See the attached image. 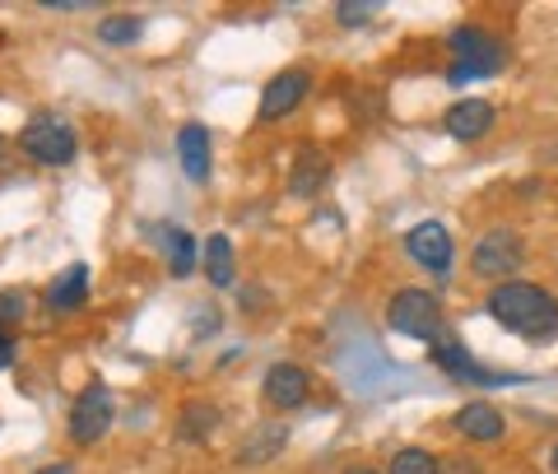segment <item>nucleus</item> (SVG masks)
Returning a JSON list of instances; mask_svg holds the SVG:
<instances>
[{
  "label": "nucleus",
  "mask_w": 558,
  "mask_h": 474,
  "mask_svg": "<svg viewBox=\"0 0 558 474\" xmlns=\"http://www.w3.org/2000/svg\"><path fill=\"white\" fill-rule=\"evenodd\" d=\"M488 316L531 344L558 340V297L539 284H526V279H508L488 293Z\"/></svg>",
  "instance_id": "nucleus-1"
},
{
  "label": "nucleus",
  "mask_w": 558,
  "mask_h": 474,
  "mask_svg": "<svg viewBox=\"0 0 558 474\" xmlns=\"http://www.w3.org/2000/svg\"><path fill=\"white\" fill-rule=\"evenodd\" d=\"M451 51H457V61H451L447 70V84H470V80H494L502 70V42L488 38V33L480 24H461L451 28Z\"/></svg>",
  "instance_id": "nucleus-2"
},
{
  "label": "nucleus",
  "mask_w": 558,
  "mask_h": 474,
  "mask_svg": "<svg viewBox=\"0 0 558 474\" xmlns=\"http://www.w3.org/2000/svg\"><path fill=\"white\" fill-rule=\"evenodd\" d=\"M387 321L405 340H424V344L442 340V303L428 289H400L387 307Z\"/></svg>",
  "instance_id": "nucleus-3"
},
{
  "label": "nucleus",
  "mask_w": 558,
  "mask_h": 474,
  "mask_svg": "<svg viewBox=\"0 0 558 474\" xmlns=\"http://www.w3.org/2000/svg\"><path fill=\"white\" fill-rule=\"evenodd\" d=\"M20 149L33 158V163H47V168H61L75 158L80 139H75V126L61 117H33L28 126L20 131Z\"/></svg>",
  "instance_id": "nucleus-4"
},
{
  "label": "nucleus",
  "mask_w": 558,
  "mask_h": 474,
  "mask_svg": "<svg viewBox=\"0 0 558 474\" xmlns=\"http://www.w3.org/2000/svg\"><path fill=\"white\" fill-rule=\"evenodd\" d=\"M521 260H526V242H521L512 228H488V233L475 242V252H470V270L508 284V275L521 270Z\"/></svg>",
  "instance_id": "nucleus-5"
},
{
  "label": "nucleus",
  "mask_w": 558,
  "mask_h": 474,
  "mask_svg": "<svg viewBox=\"0 0 558 474\" xmlns=\"http://www.w3.org/2000/svg\"><path fill=\"white\" fill-rule=\"evenodd\" d=\"M112 414H117L112 391L102 381H89L84 396L75 400V410H70V442H80V447L98 442V437L112 428Z\"/></svg>",
  "instance_id": "nucleus-6"
},
{
  "label": "nucleus",
  "mask_w": 558,
  "mask_h": 474,
  "mask_svg": "<svg viewBox=\"0 0 558 474\" xmlns=\"http://www.w3.org/2000/svg\"><path fill=\"white\" fill-rule=\"evenodd\" d=\"M405 252H410L414 266H424L428 275H447L451 260H457V247H451L447 223H438V219L414 223L410 233H405Z\"/></svg>",
  "instance_id": "nucleus-7"
},
{
  "label": "nucleus",
  "mask_w": 558,
  "mask_h": 474,
  "mask_svg": "<svg viewBox=\"0 0 558 474\" xmlns=\"http://www.w3.org/2000/svg\"><path fill=\"white\" fill-rule=\"evenodd\" d=\"M307 89H312V75H307V70H279V75L266 84V94H260V121L289 117V112L307 98Z\"/></svg>",
  "instance_id": "nucleus-8"
},
{
  "label": "nucleus",
  "mask_w": 558,
  "mask_h": 474,
  "mask_svg": "<svg viewBox=\"0 0 558 474\" xmlns=\"http://www.w3.org/2000/svg\"><path fill=\"white\" fill-rule=\"evenodd\" d=\"M442 126H447L451 139L470 145V139L488 135V126H494V102H488V98H461V102H451L447 117H442Z\"/></svg>",
  "instance_id": "nucleus-9"
},
{
  "label": "nucleus",
  "mask_w": 558,
  "mask_h": 474,
  "mask_svg": "<svg viewBox=\"0 0 558 474\" xmlns=\"http://www.w3.org/2000/svg\"><path fill=\"white\" fill-rule=\"evenodd\" d=\"M457 433L461 437H470V442H480V447H488V442H502V433H508V424H502V414L488 405V400H470V405H461L457 410Z\"/></svg>",
  "instance_id": "nucleus-10"
},
{
  "label": "nucleus",
  "mask_w": 558,
  "mask_h": 474,
  "mask_svg": "<svg viewBox=\"0 0 558 474\" xmlns=\"http://www.w3.org/2000/svg\"><path fill=\"white\" fill-rule=\"evenodd\" d=\"M307 373L303 367H293V363H275L270 373H266V386H260V391H266V400L275 410H299L303 400H307Z\"/></svg>",
  "instance_id": "nucleus-11"
},
{
  "label": "nucleus",
  "mask_w": 558,
  "mask_h": 474,
  "mask_svg": "<svg viewBox=\"0 0 558 474\" xmlns=\"http://www.w3.org/2000/svg\"><path fill=\"white\" fill-rule=\"evenodd\" d=\"M178 158H182V172L196 186L209 182V126L205 121H186L178 131Z\"/></svg>",
  "instance_id": "nucleus-12"
},
{
  "label": "nucleus",
  "mask_w": 558,
  "mask_h": 474,
  "mask_svg": "<svg viewBox=\"0 0 558 474\" xmlns=\"http://www.w3.org/2000/svg\"><path fill=\"white\" fill-rule=\"evenodd\" d=\"M284 447H289V428L284 424H256L247 442L238 447V465H266Z\"/></svg>",
  "instance_id": "nucleus-13"
},
{
  "label": "nucleus",
  "mask_w": 558,
  "mask_h": 474,
  "mask_svg": "<svg viewBox=\"0 0 558 474\" xmlns=\"http://www.w3.org/2000/svg\"><path fill=\"white\" fill-rule=\"evenodd\" d=\"M326 182H330V163H326V154L303 149L299 158H293V172H289V191H293V196L312 200Z\"/></svg>",
  "instance_id": "nucleus-14"
},
{
  "label": "nucleus",
  "mask_w": 558,
  "mask_h": 474,
  "mask_svg": "<svg viewBox=\"0 0 558 474\" xmlns=\"http://www.w3.org/2000/svg\"><path fill=\"white\" fill-rule=\"evenodd\" d=\"M84 297H89V266H80V260H75L65 275L51 279L47 303L57 312H75V307H84Z\"/></svg>",
  "instance_id": "nucleus-15"
},
{
  "label": "nucleus",
  "mask_w": 558,
  "mask_h": 474,
  "mask_svg": "<svg viewBox=\"0 0 558 474\" xmlns=\"http://www.w3.org/2000/svg\"><path fill=\"white\" fill-rule=\"evenodd\" d=\"M159 242H163V252H168V270L178 275V279H186L191 270H196V256H201V247H196V238H191L186 228H178V223H163V228H159Z\"/></svg>",
  "instance_id": "nucleus-16"
},
{
  "label": "nucleus",
  "mask_w": 558,
  "mask_h": 474,
  "mask_svg": "<svg viewBox=\"0 0 558 474\" xmlns=\"http://www.w3.org/2000/svg\"><path fill=\"white\" fill-rule=\"evenodd\" d=\"M201 260H205V279H209L215 289H229V284H233V242L223 238V233L205 238Z\"/></svg>",
  "instance_id": "nucleus-17"
},
{
  "label": "nucleus",
  "mask_w": 558,
  "mask_h": 474,
  "mask_svg": "<svg viewBox=\"0 0 558 474\" xmlns=\"http://www.w3.org/2000/svg\"><path fill=\"white\" fill-rule=\"evenodd\" d=\"M219 428V410L205 405V400H191V405L182 410V424H178V437L182 442H205L209 433Z\"/></svg>",
  "instance_id": "nucleus-18"
},
{
  "label": "nucleus",
  "mask_w": 558,
  "mask_h": 474,
  "mask_svg": "<svg viewBox=\"0 0 558 474\" xmlns=\"http://www.w3.org/2000/svg\"><path fill=\"white\" fill-rule=\"evenodd\" d=\"M428 358L438 363L447 377H465L470 367H475V358H470V349H465L461 340H451V336H442L438 344H428Z\"/></svg>",
  "instance_id": "nucleus-19"
},
{
  "label": "nucleus",
  "mask_w": 558,
  "mask_h": 474,
  "mask_svg": "<svg viewBox=\"0 0 558 474\" xmlns=\"http://www.w3.org/2000/svg\"><path fill=\"white\" fill-rule=\"evenodd\" d=\"M140 33H145V24L135 20V14H108V20L98 24V38L108 47H126V42H140Z\"/></svg>",
  "instance_id": "nucleus-20"
},
{
  "label": "nucleus",
  "mask_w": 558,
  "mask_h": 474,
  "mask_svg": "<svg viewBox=\"0 0 558 474\" xmlns=\"http://www.w3.org/2000/svg\"><path fill=\"white\" fill-rule=\"evenodd\" d=\"M438 455L424 451V447H405L391 455V474H438Z\"/></svg>",
  "instance_id": "nucleus-21"
},
{
  "label": "nucleus",
  "mask_w": 558,
  "mask_h": 474,
  "mask_svg": "<svg viewBox=\"0 0 558 474\" xmlns=\"http://www.w3.org/2000/svg\"><path fill=\"white\" fill-rule=\"evenodd\" d=\"M373 14H377V5H373V0H340V5H336V20H340L344 28H359V24H368Z\"/></svg>",
  "instance_id": "nucleus-22"
},
{
  "label": "nucleus",
  "mask_w": 558,
  "mask_h": 474,
  "mask_svg": "<svg viewBox=\"0 0 558 474\" xmlns=\"http://www.w3.org/2000/svg\"><path fill=\"white\" fill-rule=\"evenodd\" d=\"M0 316H24V293H5V297H0Z\"/></svg>",
  "instance_id": "nucleus-23"
},
{
  "label": "nucleus",
  "mask_w": 558,
  "mask_h": 474,
  "mask_svg": "<svg viewBox=\"0 0 558 474\" xmlns=\"http://www.w3.org/2000/svg\"><path fill=\"white\" fill-rule=\"evenodd\" d=\"M10 363H14V340L5 336V330H0V373H5Z\"/></svg>",
  "instance_id": "nucleus-24"
},
{
  "label": "nucleus",
  "mask_w": 558,
  "mask_h": 474,
  "mask_svg": "<svg viewBox=\"0 0 558 474\" xmlns=\"http://www.w3.org/2000/svg\"><path fill=\"white\" fill-rule=\"evenodd\" d=\"M38 474H70V465H47V470H38Z\"/></svg>",
  "instance_id": "nucleus-25"
},
{
  "label": "nucleus",
  "mask_w": 558,
  "mask_h": 474,
  "mask_svg": "<svg viewBox=\"0 0 558 474\" xmlns=\"http://www.w3.org/2000/svg\"><path fill=\"white\" fill-rule=\"evenodd\" d=\"M344 474H377V470H368V465H359V470H344Z\"/></svg>",
  "instance_id": "nucleus-26"
},
{
  "label": "nucleus",
  "mask_w": 558,
  "mask_h": 474,
  "mask_svg": "<svg viewBox=\"0 0 558 474\" xmlns=\"http://www.w3.org/2000/svg\"><path fill=\"white\" fill-rule=\"evenodd\" d=\"M554 474H558V447H554Z\"/></svg>",
  "instance_id": "nucleus-27"
},
{
  "label": "nucleus",
  "mask_w": 558,
  "mask_h": 474,
  "mask_svg": "<svg viewBox=\"0 0 558 474\" xmlns=\"http://www.w3.org/2000/svg\"><path fill=\"white\" fill-rule=\"evenodd\" d=\"M0 149H5V145H0Z\"/></svg>",
  "instance_id": "nucleus-28"
}]
</instances>
